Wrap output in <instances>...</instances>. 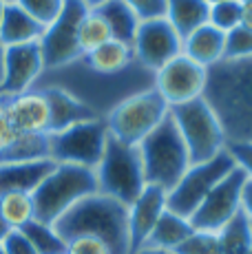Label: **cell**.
<instances>
[{"label":"cell","instance_id":"6da1fadb","mask_svg":"<svg viewBox=\"0 0 252 254\" xmlns=\"http://www.w3.org/2000/svg\"><path fill=\"white\" fill-rule=\"evenodd\" d=\"M153 82H155V73L146 71L137 62L122 73L104 75V73H95L93 69H89L80 56L77 60L60 66V69L42 71V75L38 77L33 89H38V86L64 89L80 102H84L100 117H104L113 106H118L126 97L135 95L139 91L153 89Z\"/></svg>","mask_w":252,"mask_h":254},{"label":"cell","instance_id":"7a4b0ae2","mask_svg":"<svg viewBox=\"0 0 252 254\" xmlns=\"http://www.w3.org/2000/svg\"><path fill=\"white\" fill-rule=\"evenodd\" d=\"M203 97L219 117L228 141H252V58L210 66Z\"/></svg>","mask_w":252,"mask_h":254},{"label":"cell","instance_id":"3957f363","mask_svg":"<svg viewBox=\"0 0 252 254\" xmlns=\"http://www.w3.org/2000/svg\"><path fill=\"white\" fill-rule=\"evenodd\" d=\"M53 228L64 241L89 234L102 239L113 254H130L128 206L102 192H93L77 201L53 223Z\"/></svg>","mask_w":252,"mask_h":254},{"label":"cell","instance_id":"277c9868","mask_svg":"<svg viewBox=\"0 0 252 254\" xmlns=\"http://www.w3.org/2000/svg\"><path fill=\"white\" fill-rule=\"evenodd\" d=\"M98 192L95 170L71 164H56L51 175L33 190V219L42 223H53L82 201L84 197Z\"/></svg>","mask_w":252,"mask_h":254},{"label":"cell","instance_id":"5b68a950","mask_svg":"<svg viewBox=\"0 0 252 254\" xmlns=\"http://www.w3.org/2000/svg\"><path fill=\"white\" fill-rule=\"evenodd\" d=\"M137 148L142 155L146 184L157 186L166 192L190 168V155L171 113L148 137L139 141Z\"/></svg>","mask_w":252,"mask_h":254},{"label":"cell","instance_id":"8992f818","mask_svg":"<svg viewBox=\"0 0 252 254\" xmlns=\"http://www.w3.org/2000/svg\"><path fill=\"white\" fill-rule=\"evenodd\" d=\"M95 179H98V192L118 199L124 206H130L146 188L139 148L109 135L104 155L95 168Z\"/></svg>","mask_w":252,"mask_h":254},{"label":"cell","instance_id":"52a82bcc","mask_svg":"<svg viewBox=\"0 0 252 254\" xmlns=\"http://www.w3.org/2000/svg\"><path fill=\"white\" fill-rule=\"evenodd\" d=\"M171 117L175 120L184 144L188 148L190 166L208 162V159L217 157L221 150H226L228 137L224 133V126L206 97L173 106Z\"/></svg>","mask_w":252,"mask_h":254},{"label":"cell","instance_id":"ba28073f","mask_svg":"<svg viewBox=\"0 0 252 254\" xmlns=\"http://www.w3.org/2000/svg\"><path fill=\"white\" fill-rule=\"evenodd\" d=\"M168 113L171 106L164 102V97L155 89H146L113 106L104 115V122L111 137L130 146H139V141L148 137L166 120Z\"/></svg>","mask_w":252,"mask_h":254},{"label":"cell","instance_id":"9c48e42d","mask_svg":"<svg viewBox=\"0 0 252 254\" xmlns=\"http://www.w3.org/2000/svg\"><path fill=\"white\" fill-rule=\"evenodd\" d=\"M109 128L104 117L86 120L64 130L49 133V157L56 164H71L95 170L104 155Z\"/></svg>","mask_w":252,"mask_h":254},{"label":"cell","instance_id":"30bf717a","mask_svg":"<svg viewBox=\"0 0 252 254\" xmlns=\"http://www.w3.org/2000/svg\"><path fill=\"white\" fill-rule=\"evenodd\" d=\"M235 168V162L226 150H221L217 157L201 164H192L184 173V177L166 192V208L182 217L190 219L192 212L201 206V201L210 194L221 179Z\"/></svg>","mask_w":252,"mask_h":254},{"label":"cell","instance_id":"8fae6325","mask_svg":"<svg viewBox=\"0 0 252 254\" xmlns=\"http://www.w3.org/2000/svg\"><path fill=\"white\" fill-rule=\"evenodd\" d=\"M89 11L91 9L82 0H64L60 16L49 27H45V33L38 40L42 60H45V71L60 69L82 56L77 47V29Z\"/></svg>","mask_w":252,"mask_h":254},{"label":"cell","instance_id":"7c38bea8","mask_svg":"<svg viewBox=\"0 0 252 254\" xmlns=\"http://www.w3.org/2000/svg\"><path fill=\"white\" fill-rule=\"evenodd\" d=\"M246 179L248 177L235 166L192 212V228L201 232H219L228 221H232L241 212V190Z\"/></svg>","mask_w":252,"mask_h":254},{"label":"cell","instance_id":"4fadbf2b","mask_svg":"<svg viewBox=\"0 0 252 254\" xmlns=\"http://www.w3.org/2000/svg\"><path fill=\"white\" fill-rule=\"evenodd\" d=\"M206 82L208 69H203V66H199L197 62H192L190 58H186L182 53V56H177L175 60H171L166 66H162L155 73L153 89L173 109V106L203 97Z\"/></svg>","mask_w":252,"mask_h":254},{"label":"cell","instance_id":"5bb4252c","mask_svg":"<svg viewBox=\"0 0 252 254\" xmlns=\"http://www.w3.org/2000/svg\"><path fill=\"white\" fill-rule=\"evenodd\" d=\"M133 56L139 66L157 73L171 60L182 56V36L173 29L166 18L139 22L133 40Z\"/></svg>","mask_w":252,"mask_h":254},{"label":"cell","instance_id":"9a60e30c","mask_svg":"<svg viewBox=\"0 0 252 254\" xmlns=\"http://www.w3.org/2000/svg\"><path fill=\"white\" fill-rule=\"evenodd\" d=\"M45 71V60L38 42L4 47V73L0 95L11 97L33 89L38 77Z\"/></svg>","mask_w":252,"mask_h":254},{"label":"cell","instance_id":"2e32d148","mask_svg":"<svg viewBox=\"0 0 252 254\" xmlns=\"http://www.w3.org/2000/svg\"><path fill=\"white\" fill-rule=\"evenodd\" d=\"M4 111L18 133L25 135H49L51 113L49 102L40 91L31 89L20 95L4 97Z\"/></svg>","mask_w":252,"mask_h":254},{"label":"cell","instance_id":"e0dca14e","mask_svg":"<svg viewBox=\"0 0 252 254\" xmlns=\"http://www.w3.org/2000/svg\"><path fill=\"white\" fill-rule=\"evenodd\" d=\"M166 210V190L157 186H148L142 190L137 199L128 206V232H130V254L144 248L151 237L155 223Z\"/></svg>","mask_w":252,"mask_h":254},{"label":"cell","instance_id":"ac0fdd59","mask_svg":"<svg viewBox=\"0 0 252 254\" xmlns=\"http://www.w3.org/2000/svg\"><path fill=\"white\" fill-rule=\"evenodd\" d=\"M36 91H40L47 97V102H49V113H51L49 133H58V130H64L73 124H80V122L100 117L84 102H80L77 97L66 93L64 89H58V86H38Z\"/></svg>","mask_w":252,"mask_h":254},{"label":"cell","instance_id":"d6986e66","mask_svg":"<svg viewBox=\"0 0 252 254\" xmlns=\"http://www.w3.org/2000/svg\"><path fill=\"white\" fill-rule=\"evenodd\" d=\"M53 168H56L53 159L0 164V194H4V192L33 194V190L49 177Z\"/></svg>","mask_w":252,"mask_h":254},{"label":"cell","instance_id":"ffe728a7","mask_svg":"<svg viewBox=\"0 0 252 254\" xmlns=\"http://www.w3.org/2000/svg\"><path fill=\"white\" fill-rule=\"evenodd\" d=\"M182 53L203 69H210L226 56V33L212 24H203L182 40Z\"/></svg>","mask_w":252,"mask_h":254},{"label":"cell","instance_id":"44dd1931","mask_svg":"<svg viewBox=\"0 0 252 254\" xmlns=\"http://www.w3.org/2000/svg\"><path fill=\"white\" fill-rule=\"evenodd\" d=\"M42 33H45V27L33 20L25 9H20L16 2L4 4L2 20H0V42L4 47L38 42L42 38Z\"/></svg>","mask_w":252,"mask_h":254},{"label":"cell","instance_id":"7402d4cb","mask_svg":"<svg viewBox=\"0 0 252 254\" xmlns=\"http://www.w3.org/2000/svg\"><path fill=\"white\" fill-rule=\"evenodd\" d=\"M195 232L190 219L182 217V214L173 212V210H164L159 221L155 223L151 237L146 239L144 248H157V250H173L175 252L190 234Z\"/></svg>","mask_w":252,"mask_h":254},{"label":"cell","instance_id":"603a6c76","mask_svg":"<svg viewBox=\"0 0 252 254\" xmlns=\"http://www.w3.org/2000/svg\"><path fill=\"white\" fill-rule=\"evenodd\" d=\"M82 60L86 62L89 69H93L95 73H104V75H115V73H122L135 64L133 47L120 40H109L100 49L91 51L89 56H82Z\"/></svg>","mask_w":252,"mask_h":254},{"label":"cell","instance_id":"cb8c5ba5","mask_svg":"<svg viewBox=\"0 0 252 254\" xmlns=\"http://www.w3.org/2000/svg\"><path fill=\"white\" fill-rule=\"evenodd\" d=\"M208 13H210V4L206 0H168L166 20L184 40L188 33L208 24Z\"/></svg>","mask_w":252,"mask_h":254},{"label":"cell","instance_id":"d4e9b609","mask_svg":"<svg viewBox=\"0 0 252 254\" xmlns=\"http://www.w3.org/2000/svg\"><path fill=\"white\" fill-rule=\"evenodd\" d=\"M93 11H98L100 16L104 18V22L109 24L113 40L133 45L135 33H137V27H139V18L135 16L133 9L126 4V0H109V2L100 4Z\"/></svg>","mask_w":252,"mask_h":254},{"label":"cell","instance_id":"484cf974","mask_svg":"<svg viewBox=\"0 0 252 254\" xmlns=\"http://www.w3.org/2000/svg\"><path fill=\"white\" fill-rule=\"evenodd\" d=\"M219 243L224 254H250L252 250V221L244 212H239L232 221H228L219 232Z\"/></svg>","mask_w":252,"mask_h":254},{"label":"cell","instance_id":"4316f807","mask_svg":"<svg viewBox=\"0 0 252 254\" xmlns=\"http://www.w3.org/2000/svg\"><path fill=\"white\" fill-rule=\"evenodd\" d=\"M0 217L11 230H20L33 221V199L27 192H4L0 194Z\"/></svg>","mask_w":252,"mask_h":254},{"label":"cell","instance_id":"83f0119b","mask_svg":"<svg viewBox=\"0 0 252 254\" xmlns=\"http://www.w3.org/2000/svg\"><path fill=\"white\" fill-rule=\"evenodd\" d=\"M109 40H113L109 24L104 22V18H102L98 11L91 9V11L82 18L80 29H77V47H80L82 56H89L91 51L100 49Z\"/></svg>","mask_w":252,"mask_h":254},{"label":"cell","instance_id":"f1b7e54d","mask_svg":"<svg viewBox=\"0 0 252 254\" xmlns=\"http://www.w3.org/2000/svg\"><path fill=\"white\" fill-rule=\"evenodd\" d=\"M20 230L29 239V243L36 248L38 254H66V241L49 223H42L33 219Z\"/></svg>","mask_w":252,"mask_h":254},{"label":"cell","instance_id":"f546056e","mask_svg":"<svg viewBox=\"0 0 252 254\" xmlns=\"http://www.w3.org/2000/svg\"><path fill=\"white\" fill-rule=\"evenodd\" d=\"M208 24H212L219 31H232L241 24V0H224V2L210 4L208 13Z\"/></svg>","mask_w":252,"mask_h":254},{"label":"cell","instance_id":"4dcf8cb0","mask_svg":"<svg viewBox=\"0 0 252 254\" xmlns=\"http://www.w3.org/2000/svg\"><path fill=\"white\" fill-rule=\"evenodd\" d=\"M16 4L20 9H25L29 16L36 22H40L42 27H49L60 16L64 0H16Z\"/></svg>","mask_w":252,"mask_h":254},{"label":"cell","instance_id":"1f68e13d","mask_svg":"<svg viewBox=\"0 0 252 254\" xmlns=\"http://www.w3.org/2000/svg\"><path fill=\"white\" fill-rule=\"evenodd\" d=\"M248 58H252V29L239 24L226 33L224 60H248Z\"/></svg>","mask_w":252,"mask_h":254},{"label":"cell","instance_id":"d6a6232c","mask_svg":"<svg viewBox=\"0 0 252 254\" xmlns=\"http://www.w3.org/2000/svg\"><path fill=\"white\" fill-rule=\"evenodd\" d=\"M175 252L177 254H224L221 252L219 234L217 232H201V230L192 232Z\"/></svg>","mask_w":252,"mask_h":254},{"label":"cell","instance_id":"836d02e7","mask_svg":"<svg viewBox=\"0 0 252 254\" xmlns=\"http://www.w3.org/2000/svg\"><path fill=\"white\" fill-rule=\"evenodd\" d=\"M66 254H113V250L98 237L80 234L66 241Z\"/></svg>","mask_w":252,"mask_h":254},{"label":"cell","instance_id":"e575fe53","mask_svg":"<svg viewBox=\"0 0 252 254\" xmlns=\"http://www.w3.org/2000/svg\"><path fill=\"white\" fill-rule=\"evenodd\" d=\"M133 13L139 18V22L157 20V18H166L168 0H126Z\"/></svg>","mask_w":252,"mask_h":254},{"label":"cell","instance_id":"d590c367","mask_svg":"<svg viewBox=\"0 0 252 254\" xmlns=\"http://www.w3.org/2000/svg\"><path fill=\"white\" fill-rule=\"evenodd\" d=\"M226 153L237 168L252 179V141H226Z\"/></svg>","mask_w":252,"mask_h":254},{"label":"cell","instance_id":"8d00e7d4","mask_svg":"<svg viewBox=\"0 0 252 254\" xmlns=\"http://www.w3.org/2000/svg\"><path fill=\"white\" fill-rule=\"evenodd\" d=\"M18 137H20V133L13 128V124L7 117V111H4V95H0V162L9 153V148L18 141Z\"/></svg>","mask_w":252,"mask_h":254},{"label":"cell","instance_id":"74e56055","mask_svg":"<svg viewBox=\"0 0 252 254\" xmlns=\"http://www.w3.org/2000/svg\"><path fill=\"white\" fill-rule=\"evenodd\" d=\"M4 254H38L36 248L29 243V239L22 234V230H11L2 241Z\"/></svg>","mask_w":252,"mask_h":254},{"label":"cell","instance_id":"f35d334b","mask_svg":"<svg viewBox=\"0 0 252 254\" xmlns=\"http://www.w3.org/2000/svg\"><path fill=\"white\" fill-rule=\"evenodd\" d=\"M241 212L252 221V179H246L241 190Z\"/></svg>","mask_w":252,"mask_h":254},{"label":"cell","instance_id":"ab89813d","mask_svg":"<svg viewBox=\"0 0 252 254\" xmlns=\"http://www.w3.org/2000/svg\"><path fill=\"white\" fill-rule=\"evenodd\" d=\"M241 27L252 29V0L241 2Z\"/></svg>","mask_w":252,"mask_h":254},{"label":"cell","instance_id":"60d3db41","mask_svg":"<svg viewBox=\"0 0 252 254\" xmlns=\"http://www.w3.org/2000/svg\"><path fill=\"white\" fill-rule=\"evenodd\" d=\"M135 254H177L173 250H157V248H139Z\"/></svg>","mask_w":252,"mask_h":254},{"label":"cell","instance_id":"b9f144b4","mask_svg":"<svg viewBox=\"0 0 252 254\" xmlns=\"http://www.w3.org/2000/svg\"><path fill=\"white\" fill-rule=\"evenodd\" d=\"M9 232H11V228H9L7 223H4V219H2V217H0V243L4 241V237H7Z\"/></svg>","mask_w":252,"mask_h":254},{"label":"cell","instance_id":"7bdbcfd3","mask_svg":"<svg viewBox=\"0 0 252 254\" xmlns=\"http://www.w3.org/2000/svg\"><path fill=\"white\" fill-rule=\"evenodd\" d=\"M2 73H4V45L0 42V84H2Z\"/></svg>","mask_w":252,"mask_h":254},{"label":"cell","instance_id":"ee69618b","mask_svg":"<svg viewBox=\"0 0 252 254\" xmlns=\"http://www.w3.org/2000/svg\"><path fill=\"white\" fill-rule=\"evenodd\" d=\"M82 2L86 4L89 9H98L100 4H104V2H109V0H82Z\"/></svg>","mask_w":252,"mask_h":254},{"label":"cell","instance_id":"f6af8a7d","mask_svg":"<svg viewBox=\"0 0 252 254\" xmlns=\"http://www.w3.org/2000/svg\"><path fill=\"white\" fill-rule=\"evenodd\" d=\"M208 4H217V2H224V0H206Z\"/></svg>","mask_w":252,"mask_h":254},{"label":"cell","instance_id":"bcb514c9","mask_svg":"<svg viewBox=\"0 0 252 254\" xmlns=\"http://www.w3.org/2000/svg\"><path fill=\"white\" fill-rule=\"evenodd\" d=\"M2 11H4V2H0V20H2Z\"/></svg>","mask_w":252,"mask_h":254},{"label":"cell","instance_id":"7dc6e473","mask_svg":"<svg viewBox=\"0 0 252 254\" xmlns=\"http://www.w3.org/2000/svg\"><path fill=\"white\" fill-rule=\"evenodd\" d=\"M0 2H4V4H13L16 0H0Z\"/></svg>","mask_w":252,"mask_h":254},{"label":"cell","instance_id":"c3c4849f","mask_svg":"<svg viewBox=\"0 0 252 254\" xmlns=\"http://www.w3.org/2000/svg\"><path fill=\"white\" fill-rule=\"evenodd\" d=\"M0 254H4V248H2V243H0Z\"/></svg>","mask_w":252,"mask_h":254},{"label":"cell","instance_id":"681fc988","mask_svg":"<svg viewBox=\"0 0 252 254\" xmlns=\"http://www.w3.org/2000/svg\"><path fill=\"white\" fill-rule=\"evenodd\" d=\"M250 254H252V250H250Z\"/></svg>","mask_w":252,"mask_h":254},{"label":"cell","instance_id":"f907efd6","mask_svg":"<svg viewBox=\"0 0 252 254\" xmlns=\"http://www.w3.org/2000/svg\"><path fill=\"white\" fill-rule=\"evenodd\" d=\"M241 2H244V0H241Z\"/></svg>","mask_w":252,"mask_h":254}]
</instances>
